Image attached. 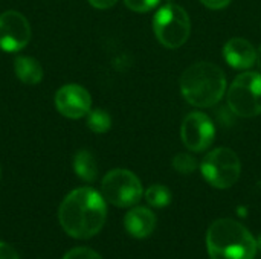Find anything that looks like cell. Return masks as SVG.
Returning <instances> with one entry per match:
<instances>
[{"instance_id":"obj_1","label":"cell","mask_w":261,"mask_h":259,"mask_svg":"<svg viewBox=\"0 0 261 259\" xmlns=\"http://www.w3.org/2000/svg\"><path fill=\"white\" fill-rule=\"evenodd\" d=\"M107 220V202L93 188H78L66 195L58 209V221L75 240H89L101 232Z\"/></svg>"},{"instance_id":"obj_2","label":"cell","mask_w":261,"mask_h":259,"mask_svg":"<svg viewBox=\"0 0 261 259\" xmlns=\"http://www.w3.org/2000/svg\"><path fill=\"white\" fill-rule=\"evenodd\" d=\"M179 85L185 101L197 108L216 105L228 90L225 72L210 61H199L187 67Z\"/></svg>"},{"instance_id":"obj_7","label":"cell","mask_w":261,"mask_h":259,"mask_svg":"<svg viewBox=\"0 0 261 259\" xmlns=\"http://www.w3.org/2000/svg\"><path fill=\"white\" fill-rule=\"evenodd\" d=\"M104 200L116 208H132L142 198L144 189L139 177L128 169H112L101 182Z\"/></svg>"},{"instance_id":"obj_10","label":"cell","mask_w":261,"mask_h":259,"mask_svg":"<svg viewBox=\"0 0 261 259\" xmlns=\"http://www.w3.org/2000/svg\"><path fill=\"white\" fill-rule=\"evenodd\" d=\"M55 107L60 114L80 119L92 110V96L80 84H66L55 93Z\"/></svg>"},{"instance_id":"obj_8","label":"cell","mask_w":261,"mask_h":259,"mask_svg":"<svg viewBox=\"0 0 261 259\" xmlns=\"http://www.w3.org/2000/svg\"><path fill=\"white\" fill-rule=\"evenodd\" d=\"M180 137L190 151L202 153L213 145L216 139V127L208 114L202 111H193L182 121Z\"/></svg>"},{"instance_id":"obj_5","label":"cell","mask_w":261,"mask_h":259,"mask_svg":"<svg viewBox=\"0 0 261 259\" xmlns=\"http://www.w3.org/2000/svg\"><path fill=\"white\" fill-rule=\"evenodd\" d=\"M229 110L240 118L261 114V73L243 72L234 78L226 90Z\"/></svg>"},{"instance_id":"obj_18","label":"cell","mask_w":261,"mask_h":259,"mask_svg":"<svg viewBox=\"0 0 261 259\" xmlns=\"http://www.w3.org/2000/svg\"><path fill=\"white\" fill-rule=\"evenodd\" d=\"M161 0H124L125 6L133 12H148L159 5Z\"/></svg>"},{"instance_id":"obj_21","label":"cell","mask_w":261,"mask_h":259,"mask_svg":"<svg viewBox=\"0 0 261 259\" xmlns=\"http://www.w3.org/2000/svg\"><path fill=\"white\" fill-rule=\"evenodd\" d=\"M206 8L210 9H223L226 8L232 0H200Z\"/></svg>"},{"instance_id":"obj_22","label":"cell","mask_w":261,"mask_h":259,"mask_svg":"<svg viewBox=\"0 0 261 259\" xmlns=\"http://www.w3.org/2000/svg\"><path fill=\"white\" fill-rule=\"evenodd\" d=\"M89 3L96 9H109L118 3V0H89Z\"/></svg>"},{"instance_id":"obj_12","label":"cell","mask_w":261,"mask_h":259,"mask_svg":"<svg viewBox=\"0 0 261 259\" xmlns=\"http://www.w3.org/2000/svg\"><path fill=\"white\" fill-rule=\"evenodd\" d=\"M156 215L153 211L144 206H136L130 209L124 217V227L125 231L138 240H144L150 237L156 229Z\"/></svg>"},{"instance_id":"obj_13","label":"cell","mask_w":261,"mask_h":259,"mask_svg":"<svg viewBox=\"0 0 261 259\" xmlns=\"http://www.w3.org/2000/svg\"><path fill=\"white\" fill-rule=\"evenodd\" d=\"M14 72L17 78L28 85L38 84L43 79V67L32 56H17L14 61Z\"/></svg>"},{"instance_id":"obj_3","label":"cell","mask_w":261,"mask_h":259,"mask_svg":"<svg viewBox=\"0 0 261 259\" xmlns=\"http://www.w3.org/2000/svg\"><path fill=\"white\" fill-rule=\"evenodd\" d=\"M206 250L211 259H254L258 247L254 235L242 223L220 218L206 232Z\"/></svg>"},{"instance_id":"obj_11","label":"cell","mask_w":261,"mask_h":259,"mask_svg":"<svg viewBox=\"0 0 261 259\" xmlns=\"http://www.w3.org/2000/svg\"><path fill=\"white\" fill-rule=\"evenodd\" d=\"M223 58L232 69L246 70L257 63V49L246 38L234 37L225 43Z\"/></svg>"},{"instance_id":"obj_9","label":"cell","mask_w":261,"mask_h":259,"mask_svg":"<svg viewBox=\"0 0 261 259\" xmlns=\"http://www.w3.org/2000/svg\"><path fill=\"white\" fill-rule=\"evenodd\" d=\"M31 24L18 11L0 14V49L3 52H18L31 40Z\"/></svg>"},{"instance_id":"obj_24","label":"cell","mask_w":261,"mask_h":259,"mask_svg":"<svg viewBox=\"0 0 261 259\" xmlns=\"http://www.w3.org/2000/svg\"><path fill=\"white\" fill-rule=\"evenodd\" d=\"M257 247H258V250L261 252V234H260V237L257 238Z\"/></svg>"},{"instance_id":"obj_20","label":"cell","mask_w":261,"mask_h":259,"mask_svg":"<svg viewBox=\"0 0 261 259\" xmlns=\"http://www.w3.org/2000/svg\"><path fill=\"white\" fill-rule=\"evenodd\" d=\"M0 259H18V255L9 244L0 241Z\"/></svg>"},{"instance_id":"obj_4","label":"cell","mask_w":261,"mask_h":259,"mask_svg":"<svg viewBox=\"0 0 261 259\" xmlns=\"http://www.w3.org/2000/svg\"><path fill=\"white\" fill-rule=\"evenodd\" d=\"M153 32L158 41L167 49L184 46L191 34L188 12L176 3H165L153 17Z\"/></svg>"},{"instance_id":"obj_17","label":"cell","mask_w":261,"mask_h":259,"mask_svg":"<svg viewBox=\"0 0 261 259\" xmlns=\"http://www.w3.org/2000/svg\"><path fill=\"white\" fill-rule=\"evenodd\" d=\"M171 165L174 168V171H177L179 174H193L197 168H199V163H197V159L188 153H179L173 157L171 160Z\"/></svg>"},{"instance_id":"obj_6","label":"cell","mask_w":261,"mask_h":259,"mask_svg":"<svg viewBox=\"0 0 261 259\" xmlns=\"http://www.w3.org/2000/svg\"><path fill=\"white\" fill-rule=\"evenodd\" d=\"M200 171L203 179L217 189H228L232 188L242 172V163L236 151L231 148H216L210 151L202 163H200Z\"/></svg>"},{"instance_id":"obj_14","label":"cell","mask_w":261,"mask_h":259,"mask_svg":"<svg viewBox=\"0 0 261 259\" xmlns=\"http://www.w3.org/2000/svg\"><path fill=\"white\" fill-rule=\"evenodd\" d=\"M73 171L81 180L87 183L95 182L98 177V166L93 154L87 150L78 151L73 157Z\"/></svg>"},{"instance_id":"obj_25","label":"cell","mask_w":261,"mask_h":259,"mask_svg":"<svg viewBox=\"0 0 261 259\" xmlns=\"http://www.w3.org/2000/svg\"><path fill=\"white\" fill-rule=\"evenodd\" d=\"M167 3H174V0H165Z\"/></svg>"},{"instance_id":"obj_15","label":"cell","mask_w":261,"mask_h":259,"mask_svg":"<svg viewBox=\"0 0 261 259\" xmlns=\"http://www.w3.org/2000/svg\"><path fill=\"white\" fill-rule=\"evenodd\" d=\"M87 127L89 130L98 134L107 133L112 127V118L106 110L93 108L87 113Z\"/></svg>"},{"instance_id":"obj_23","label":"cell","mask_w":261,"mask_h":259,"mask_svg":"<svg viewBox=\"0 0 261 259\" xmlns=\"http://www.w3.org/2000/svg\"><path fill=\"white\" fill-rule=\"evenodd\" d=\"M257 64H258V67H260L261 70V44L260 47L257 49Z\"/></svg>"},{"instance_id":"obj_19","label":"cell","mask_w":261,"mask_h":259,"mask_svg":"<svg viewBox=\"0 0 261 259\" xmlns=\"http://www.w3.org/2000/svg\"><path fill=\"white\" fill-rule=\"evenodd\" d=\"M63 259H102V256L95 252L93 249L89 247H75L72 250H69Z\"/></svg>"},{"instance_id":"obj_16","label":"cell","mask_w":261,"mask_h":259,"mask_svg":"<svg viewBox=\"0 0 261 259\" xmlns=\"http://www.w3.org/2000/svg\"><path fill=\"white\" fill-rule=\"evenodd\" d=\"M145 200L151 208H167L171 203V192L164 185H151L145 191Z\"/></svg>"}]
</instances>
